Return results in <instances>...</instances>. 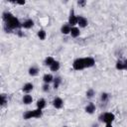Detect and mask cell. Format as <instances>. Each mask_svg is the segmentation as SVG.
<instances>
[{
    "mask_svg": "<svg viewBox=\"0 0 127 127\" xmlns=\"http://www.w3.org/2000/svg\"><path fill=\"white\" fill-rule=\"evenodd\" d=\"M116 69L117 70H123L124 69V63H122L121 61H118L116 64Z\"/></svg>",
    "mask_w": 127,
    "mask_h": 127,
    "instance_id": "7402d4cb",
    "label": "cell"
},
{
    "mask_svg": "<svg viewBox=\"0 0 127 127\" xmlns=\"http://www.w3.org/2000/svg\"><path fill=\"white\" fill-rule=\"evenodd\" d=\"M38 73V69L37 68H31L29 70V75L30 76H36Z\"/></svg>",
    "mask_w": 127,
    "mask_h": 127,
    "instance_id": "ffe728a7",
    "label": "cell"
},
{
    "mask_svg": "<svg viewBox=\"0 0 127 127\" xmlns=\"http://www.w3.org/2000/svg\"><path fill=\"white\" fill-rule=\"evenodd\" d=\"M95 110V105L93 104V103H89L88 106L85 107V111L89 113V114H91V113H93V111Z\"/></svg>",
    "mask_w": 127,
    "mask_h": 127,
    "instance_id": "9c48e42d",
    "label": "cell"
},
{
    "mask_svg": "<svg viewBox=\"0 0 127 127\" xmlns=\"http://www.w3.org/2000/svg\"><path fill=\"white\" fill-rule=\"evenodd\" d=\"M6 102H7V98H6V95L5 94H2L1 95V105H4Z\"/></svg>",
    "mask_w": 127,
    "mask_h": 127,
    "instance_id": "603a6c76",
    "label": "cell"
},
{
    "mask_svg": "<svg viewBox=\"0 0 127 127\" xmlns=\"http://www.w3.org/2000/svg\"><path fill=\"white\" fill-rule=\"evenodd\" d=\"M32 100H33V98H32V96L29 95V94L25 95V96L23 97V102H24L25 104H30V103L32 102Z\"/></svg>",
    "mask_w": 127,
    "mask_h": 127,
    "instance_id": "8fae6325",
    "label": "cell"
},
{
    "mask_svg": "<svg viewBox=\"0 0 127 127\" xmlns=\"http://www.w3.org/2000/svg\"><path fill=\"white\" fill-rule=\"evenodd\" d=\"M59 69H60V63L59 62H55L51 66V71H53V72H57Z\"/></svg>",
    "mask_w": 127,
    "mask_h": 127,
    "instance_id": "2e32d148",
    "label": "cell"
},
{
    "mask_svg": "<svg viewBox=\"0 0 127 127\" xmlns=\"http://www.w3.org/2000/svg\"><path fill=\"white\" fill-rule=\"evenodd\" d=\"M106 127H112L111 124H106Z\"/></svg>",
    "mask_w": 127,
    "mask_h": 127,
    "instance_id": "f546056e",
    "label": "cell"
},
{
    "mask_svg": "<svg viewBox=\"0 0 127 127\" xmlns=\"http://www.w3.org/2000/svg\"><path fill=\"white\" fill-rule=\"evenodd\" d=\"M61 82H62L61 77H56L55 83H54V88H58L59 85H60V83H61Z\"/></svg>",
    "mask_w": 127,
    "mask_h": 127,
    "instance_id": "44dd1931",
    "label": "cell"
},
{
    "mask_svg": "<svg viewBox=\"0 0 127 127\" xmlns=\"http://www.w3.org/2000/svg\"><path fill=\"white\" fill-rule=\"evenodd\" d=\"M3 19L5 21V28L8 27L10 30L16 29L20 27V22L19 20L13 16L11 13H4L3 14Z\"/></svg>",
    "mask_w": 127,
    "mask_h": 127,
    "instance_id": "6da1fadb",
    "label": "cell"
},
{
    "mask_svg": "<svg viewBox=\"0 0 127 127\" xmlns=\"http://www.w3.org/2000/svg\"><path fill=\"white\" fill-rule=\"evenodd\" d=\"M100 118H102L101 120L104 122H106L107 124H111V122L114 120V115L112 114V113H105L103 116H101Z\"/></svg>",
    "mask_w": 127,
    "mask_h": 127,
    "instance_id": "277c9868",
    "label": "cell"
},
{
    "mask_svg": "<svg viewBox=\"0 0 127 127\" xmlns=\"http://www.w3.org/2000/svg\"><path fill=\"white\" fill-rule=\"evenodd\" d=\"M38 37L41 39V40H44V39L46 38V32H45L44 30H40V31L38 32Z\"/></svg>",
    "mask_w": 127,
    "mask_h": 127,
    "instance_id": "d6986e66",
    "label": "cell"
},
{
    "mask_svg": "<svg viewBox=\"0 0 127 127\" xmlns=\"http://www.w3.org/2000/svg\"><path fill=\"white\" fill-rule=\"evenodd\" d=\"M77 23L81 27H85V26L88 25V20H86L84 17L79 16V17H77Z\"/></svg>",
    "mask_w": 127,
    "mask_h": 127,
    "instance_id": "8992f818",
    "label": "cell"
},
{
    "mask_svg": "<svg viewBox=\"0 0 127 127\" xmlns=\"http://www.w3.org/2000/svg\"><path fill=\"white\" fill-rule=\"evenodd\" d=\"M65 127H66V126H65Z\"/></svg>",
    "mask_w": 127,
    "mask_h": 127,
    "instance_id": "4dcf8cb0",
    "label": "cell"
},
{
    "mask_svg": "<svg viewBox=\"0 0 127 127\" xmlns=\"http://www.w3.org/2000/svg\"><path fill=\"white\" fill-rule=\"evenodd\" d=\"M49 88H50V86H49V84H45L44 86H43V89H44V91H48L49 90Z\"/></svg>",
    "mask_w": 127,
    "mask_h": 127,
    "instance_id": "484cf974",
    "label": "cell"
},
{
    "mask_svg": "<svg viewBox=\"0 0 127 127\" xmlns=\"http://www.w3.org/2000/svg\"><path fill=\"white\" fill-rule=\"evenodd\" d=\"M33 25H34V22H33L32 20H27V21H25V22L22 24V26H23L24 28H26V29L31 28Z\"/></svg>",
    "mask_w": 127,
    "mask_h": 127,
    "instance_id": "30bf717a",
    "label": "cell"
},
{
    "mask_svg": "<svg viewBox=\"0 0 127 127\" xmlns=\"http://www.w3.org/2000/svg\"><path fill=\"white\" fill-rule=\"evenodd\" d=\"M69 23H70L72 26L76 25V24L77 23V17H76L75 15H73V12H72V14H71V16H70V19H69Z\"/></svg>",
    "mask_w": 127,
    "mask_h": 127,
    "instance_id": "52a82bcc",
    "label": "cell"
},
{
    "mask_svg": "<svg viewBox=\"0 0 127 127\" xmlns=\"http://www.w3.org/2000/svg\"><path fill=\"white\" fill-rule=\"evenodd\" d=\"M54 63H55V60L53 59L52 57H48L46 59V61H45V65H47V66H52Z\"/></svg>",
    "mask_w": 127,
    "mask_h": 127,
    "instance_id": "e0dca14e",
    "label": "cell"
},
{
    "mask_svg": "<svg viewBox=\"0 0 127 127\" xmlns=\"http://www.w3.org/2000/svg\"><path fill=\"white\" fill-rule=\"evenodd\" d=\"M43 79H44V82L46 83H51L53 81V76L52 75H45Z\"/></svg>",
    "mask_w": 127,
    "mask_h": 127,
    "instance_id": "9a60e30c",
    "label": "cell"
},
{
    "mask_svg": "<svg viewBox=\"0 0 127 127\" xmlns=\"http://www.w3.org/2000/svg\"><path fill=\"white\" fill-rule=\"evenodd\" d=\"M93 94H94L93 89H89V90H88V92H86V96H88V97H92Z\"/></svg>",
    "mask_w": 127,
    "mask_h": 127,
    "instance_id": "cb8c5ba5",
    "label": "cell"
},
{
    "mask_svg": "<svg viewBox=\"0 0 127 127\" xmlns=\"http://www.w3.org/2000/svg\"><path fill=\"white\" fill-rule=\"evenodd\" d=\"M32 89H33V84L32 83H26L24 85V88H23V91H25V92H29Z\"/></svg>",
    "mask_w": 127,
    "mask_h": 127,
    "instance_id": "4fadbf2b",
    "label": "cell"
},
{
    "mask_svg": "<svg viewBox=\"0 0 127 127\" xmlns=\"http://www.w3.org/2000/svg\"><path fill=\"white\" fill-rule=\"evenodd\" d=\"M85 68L84 66V61L83 59H77L75 62H73V69L79 71V70H83Z\"/></svg>",
    "mask_w": 127,
    "mask_h": 127,
    "instance_id": "3957f363",
    "label": "cell"
},
{
    "mask_svg": "<svg viewBox=\"0 0 127 127\" xmlns=\"http://www.w3.org/2000/svg\"><path fill=\"white\" fill-rule=\"evenodd\" d=\"M17 3L20 4V5H24L25 4V1H17Z\"/></svg>",
    "mask_w": 127,
    "mask_h": 127,
    "instance_id": "83f0119b",
    "label": "cell"
},
{
    "mask_svg": "<svg viewBox=\"0 0 127 127\" xmlns=\"http://www.w3.org/2000/svg\"><path fill=\"white\" fill-rule=\"evenodd\" d=\"M83 61H84L85 68H90V66L94 65V60L92 58H85V59H83Z\"/></svg>",
    "mask_w": 127,
    "mask_h": 127,
    "instance_id": "5b68a950",
    "label": "cell"
},
{
    "mask_svg": "<svg viewBox=\"0 0 127 127\" xmlns=\"http://www.w3.org/2000/svg\"><path fill=\"white\" fill-rule=\"evenodd\" d=\"M42 116V110L41 109H36V110H32V111H28V112H26L25 113V115H24V118L25 119H30L32 117H41Z\"/></svg>",
    "mask_w": 127,
    "mask_h": 127,
    "instance_id": "7a4b0ae2",
    "label": "cell"
},
{
    "mask_svg": "<svg viewBox=\"0 0 127 127\" xmlns=\"http://www.w3.org/2000/svg\"><path fill=\"white\" fill-rule=\"evenodd\" d=\"M124 69H125V70H127V61H125V62H124Z\"/></svg>",
    "mask_w": 127,
    "mask_h": 127,
    "instance_id": "f1b7e54d",
    "label": "cell"
},
{
    "mask_svg": "<svg viewBox=\"0 0 127 127\" xmlns=\"http://www.w3.org/2000/svg\"><path fill=\"white\" fill-rule=\"evenodd\" d=\"M108 98V94L107 93H102V95H101V100H103V101H106Z\"/></svg>",
    "mask_w": 127,
    "mask_h": 127,
    "instance_id": "d4e9b609",
    "label": "cell"
},
{
    "mask_svg": "<svg viewBox=\"0 0 127 127\" xmlns=\"http://www.w3.org/2000/svg\"><path fill=\"white\" fill-rule=\"evenodd\" d=\"M71 33H72V37L77 38V36H79V29H77V28H72Z\"/></svg>",
    "mask_w": 127,
    "mask_h": 127,
    "instance_id": "5bb4252c",
    "label": "cell"
},
{
    "mask_svg": "<svg viewBox=\"0 0 127 127\" xmlns=\"http://www.w3.org/2000/svg\"><path fill=\"white\" fill-rule=\"evenodd\" d=\"M77 4L81 5V6H84V5H85V1H83H83H78Z\"/></svg>",
    "mask_w": 127,
    "mask_h": 127,
    "instance_id": "4316f807",
    "label": "cell"
},
{
    "mask_svg": "<svg viewBox=\"0 0 127 127\" xmlns=\"http://www.w3.org/2000/svg\"><path fill=\"white\" fill-rule=\"evenodd\" d=\"M70 32H71V28L69 25H65L62 27V33H64V34H69Z\"/></svg>",
    "mask_w": 127,
    "mask_h": 127,
    "instance_id": "ac0fdd59",
    "label": "cell"
},
{
    "mask_svg": "<svg viewBox=\"0 0 127 127\" xmlns=\"http://www.w3.org/2000/svg\"><path fill=\"white\" fill-rule=\"evenodd\" d=\"M37 106H38V108H39V109L44 108L45 106H46V101H45V99H40V100H38Z\"/></svg>",
    "mask_w": 127,
    "mask_h": 127,
    "instance_id": "7c38bea8",
    "label": "cell"
},
{
    "mask_svg": "<svg viewBox=\"0 0 127 127\" xmlns=\"http://www.w3.org/2000/svg\"><path fill=\"white\" fill-rule=\"evenodd\" d=\"M54 106H55L56 108H61L62 106H63V100L60 97L55 98V100H54Z\"/></svg>",
    "mask_w": 127,
    "mask_h": 127,
    "instance_id": "ba28073f",
    "label": "cell"
}]
</instances>
